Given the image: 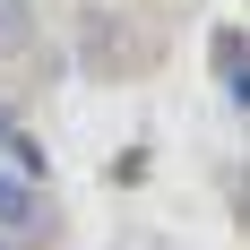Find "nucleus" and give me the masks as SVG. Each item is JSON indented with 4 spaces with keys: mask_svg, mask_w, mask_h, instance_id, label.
<instances>
[{
    "mask_svg": "<svg viewBox=\"0 0 250 250\" xmlns=\"http://www.w3.org/2000/svg\"><path fill=\"white\" fill-rule=\"evenodd\" d=\"M138 43H147V35H138L129 18H112V9H86V18H78V69L86 78H129L138 61H147Z\"/></svg>",
    "mask_w": 250,
    "mask_h": 250,
    "instance_id": "f257e3e1",
    "label": "nucleus"
},
{
    "mask_svg": "<svg viewBox=\"0 0 250 250\" xmlns=\"http://www.w3.org/2000/svg\"><path fill=\"white\" fill-rule=\"evenodd\" d=\"M0 173H18V181H35V190H43V173H52V155H43V138H35V129H26L18 112H9V104H0Z\"/></svg>",
    "mask_w": 250,
    "mask_h": 250,
    "instance_id": "f03ea898",
    "label": "nucleus"
},
{
    "mask_svg": "<svg viewBox=\"0 0 250 250\" xmlns=\"http://www.w3.org/2000/svg\"><path fill=\"white\" fill-rule=\"evenodd\" d=\"M35 207H43V190H35V181L0 173V233H26V225H35Z\"/></svg>",
    "mask_w": 250,
    "mask_h": 250,
    "instance_id": "7ed1b4c3",
    "label": "nucleus"
},
{
    "mask_svg": "<svg viewBox=\"0 0 250 250\" xmlns=\"http://www.w3.org/2000/svg\"><path fill=\"white\" fill-rule=\"evenodd\" d=\"M35 52V0H0V61Z\"/></svg>",
    "mask_w": 250,
    "mask_h": 250,
    "instance_id": "20e7f679",
    "label": "nucleus"
},
{
    "mask_svg": "<svg viewBox=\"0 0 250 250\" xmlns=\"http://www.w3.org/2000/svg\"><path fill=\"white\" fill-rule=\"evenodd\" d=\"M0 250H9V242H0Z\"/></svg>",
    "mask_w": 250,
    "mask_h": 250,
    "instance_id": "39448f33",
    "label": "nucleus"
}]
</instances>
